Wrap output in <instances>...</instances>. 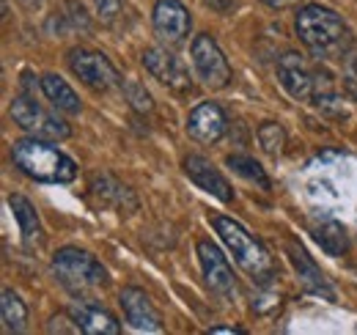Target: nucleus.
I'll list each match as a JSON object with an SVG mask.
<instances>
[{"label": "nucleus", "instance_id": "obj_1", "mask_svg": "<svg viewBox=\"0 0 357 335\" xmlns=\"http://www.w3.org/2000/svg\"><path fill=\"white\" fill-rule=\"evenodd\" d=\"M11 157H14V165L25 176L45 184H66L77 176L75 160H69L58 146L47 143L45 137H28L14 143Z\"/></svg>", "mask_w": 357, "mask_h": 335}, {"label": "nucleus", "instance_id": "obj_2", "mask_svg": "<svg viewBox=\"0 0 357 335\" xmlns=\"http://www.w3.org/2000/svg\"><path fill=\"white\" fill-rule=\"evenodd\" d=\"M297 36L303 39V44L311 50L313 55L319 58H327V55H335L347 50V39H349V28L344 25V20L333 11V8H324L319 3H308L297 11Z\"/></svg>", "mask_w": 357, "mask_h": 335}, {"label": "nucleus", "instance_id": "obj_3", "mask_svg": "<svg viewBox=\"0 0 357 335\" xmlns=\"http://www.w3.org/2000/svg\"><path fill=\"white\" fill-rule=\"evenodd\" d=\"M212 225H215V231L220 234L225 248L231 251L234 261H236L256 283H267L269 278H272V272H275L272 255H269L267 248H264L253 234H248L236 220H231V217L215 214V217H212Z\"/></svg>", "mask_w": 357, "mask_h": 335}, {"label": "nucleus", "instance_id": "obj_4", "mask_svg": "<svg viewBox=\"0 0 357 335\" xmlns=\"http://www.w3.org/2000/svg\"><path fill=\"white\" fill-rule=\"evenodd\" d=\"M52 272L55 278L72 294H89L107 283V269L80 248H63L52 255Z\"/></svg>", "mask_w": 357, "mask_h": 335}, {"label": "nucleus", "instance_id": "obj_5", "mask_svg": "<svg viewBox=\"0 0 357 335\" xmlns=\"http://www.w3.org/2000/svg\"><path fill=\"white\" fill-rule=\"evenodd\" d=\"M11 119L17 121L20 129H25L33 137H45V140H66L72 135L69 124L63 119H58L55 113L45 110L36 99L31 96H17L11 102Z\"/></svg>", "mask_w": 357, "mask_h": 335}, {"label": "nucleus", "instance_id": "obj_6", "mask_svg": "<svg viewBox=\"0 0 357 335\" xmlns=\"http://www.w3.org/2000/svg\"><path fill=\"white\" fill-rule=\"evenodd\" d=\"M192 64H195L198 77L209 88H225L231 83V66L225 61L223 50L218 47V42L209 34L195 36V42H192Z\"/></svg>", "mask_w": 357, "mask_h": 335}, {"label": "nucleus", "instance_id": "obj_7", "mask_svg": "<svg viewBox=\"0 0 357 335\" xmlns=\"http://www.w3.org/2000/svg\"><path fill=\"white\" fill-rule=\"evenodd\" d=\"M69 66L72 72L93 88V91H110L121 83L116 66L102 55V52H91V50H72L69 52Z\"/></svg>", "mask_w": 357, "mask_h": 335}, {"label": "nucleus", "instance_id": "obj_8", "mask_svg": "<svg viewBox=\"0 0 357 335\" xmlns=\"http://www.w3.org/2000/svg\"><path fill=\"white\" fill-rule=\"evenodd\" d=\"M278 80L294 96V99H313L316 85H319V69H311L303 55L286 52L278 61Z\"/></svg>", "mask_w": 357, "mask_h": 335}, {"label": "nucleus", "instance_id": "obj_9", "mask_svg": "<svg viewBox=\"0 0 357 335\" xmlns=\"http://www.w3.org/2000/svg\"><path fill=\"white\" fill-rule=\"evenodd\" d=\"M143 66L151 72L154 80L171 88L174 94H190L192 91V80H190V72L181 66V61L174 58L168 50H146L143 52Z\"/></svg>", "mask_w": 357, "mask_h": 335}, {"label": "nucleus", "instance_id": "obj_10", "mask_svg": "<svg viewBox=\"0 0 357 335\" xmlns=\"http://www.w3.org/2000/svg\"><path fill=\"white\" fill-rule=\"evenodd\" d=\"M190 11L178 0H157L154 6V34L168 44H181L190 34Z\"/></svg>", "mask_w": 357, "mask_h": 335}, {"label": "nucleus", "instance_id": "obj_11", "mask_svg": "<svg viewBox=\"0 0 357 335\" xmlns=\"http://www.w3.org/2000/svg\"><path fill=\"white\" fill-rule=\"evenodd\" d=\"M184 173H187L201 190H206L209 195L220 198L223 204H231V201H234V190H231V184L225 181L223 173L212 165L206 157H201V154H190V157L184 160Z\"/></svg>", "mask_w": 357, "mask_h": 335}, {"label": "nucleus", "instance_id": "obj_12", "mask_svg": "<svg viewBox=\"0 0 357 335\" xmlns=\"http://www.w3.org/2000/svg\"><path fill=\"white\" fill-rule=\"evenodd\" d=\"M121 308H124V316L127 322L132 325L135 330L140 333H162V319L157 313V308L151 305V299L146 297V292L140 289H124L121 292Z\"/></svg>", "mask_w": 357, "mask_h": 335}, {"label": "nucleus", "instance_id": "obj_13", "mask_svg": "<svg viewBox=\"0 0 357 335\" xmlns=\"http://www.w3.org/2000/svg\"><path fill=\"white\" fill-rule=\"evenodd\" d=\"M225 126H228L225 113L220 110V105H215V102L198 105L190 113V119H187V132L198 143H218L225 135Z\"/></svg>", "mask_w": 357, "mask_h": 335}, {"label": "nucleus", "instance_id": "obj_14", "mask_svg": "<svg viewBox=\"0 0 357 335\" xmlns=\"http://www.w3.org/2000/svg\"><path fill=\"white\" fill-rule=\"evenodd\" d=\"M198 258H201V269L206 278V286L218 294H231L234 292V272L225 261V255L212 242L201 239L198 242Z\"/></svg>", "mask_w": 357, "mask_h": 335}, {"label": "nucleus", "instance_id": "obj_15", "mask_svg": "<svg viewBox=\"0 0 357 335\" xmlns=\"http://www.w3.org/2000/svg\"><path fill=\"white\" fill-rule=\"evenodd\" d=\"M286 253H289V258H291V264H294V269H297L300 283L305 286V292L321 294V297H327V299L335 297V292H333L330 283H327V278L321 275V269L313 264L311 255L305 253V248H303L300 242H289V245H286Z\"/></svg>", "mask_w": 357, "mask_h": 335}, {"label": "nucleus", "instance_id": "obj_16", "mask_svg": "<svg viewBox=\"0 0 357 335\" xmlns=\"http://www.w3.org/2000/svg\"><path fill=\"white\" fill-rule=\"evenodd\" d=\"M72 319L80 325V330L89 335H119L121 325L116 322L113 313L96 308V305H75L72 308Z\"/></svg>", "mask_w": 357, "mask_h": 335}, {"label": "nucleus", "instance_id": "obj_17", "mask_svg": "<svg viewBox=\"0 0 357 335\" xmlns=\"http://www.w3.org/2000/svg\"><path fill=\"white\" fill-rule=\"evenodd\" d=\"M42 91H45V96L58 107V110H63V113H69V116H77V113L83 110L77 94L69 88V83H66L63 77H58V75L42 77Z\"/></svg>", "mask_w": 357, "mask_h": 335}, {"label": "nucleus", "instance_id": "obj_18", "mask_svg": "<svg viewBox=\"0 0 357 335\" xmlns=\"http://www.w3.org/2000/svg\"><path fill=\"white\" fill-rule=\"evenodd\" d=\"M8 207H11L14 217H17V223H20L22 242H25L28 248H31L33 242H39V237H42V223H39L36 209L31 207V201L22 198V195H11V198H8Z\"/></svg>", "mask_w": 357, "mask_h": 335}, {"label": "nucleus", "instance_id": "obj_19", "mask_svg": "<svg viewBox=\"0 0 357 335\" xmlns=\"http://www.w3.org/2000/svg\"><path fill=\"white\" fill-rule=\"evenodd\" d=\"M313 239L319 242V248L327 253V255H344L349 248V239H347V228L335 220H327L321 225L313 228Z\"/></svg>", "mask_w": 357, "mask_h": 335}, {"label": "nucleus", "instance_id": "obj_20", "mask_svg": "<svg viewBox=\"0 0 357 335\" xmlns=\"http://www.w3.org/2000/svg\"><path fill=\"white\" fill-rule=\"evenodd\" d=\"M93 193H96L102 201L116 204L119 209H135V207H137V201H135V195L130 193V187L119 184V181L110 179V176H96V179H93Z\"/></svg>", "mask_w": 357, "mask_h": 335}, {"label": "nucleus", "instance_id": "obj_21", "mask_svg": "<svg viewBox=\"0 0 357 335\" xmlns=\"http://www.w3.org/2000/svg\"><path fill=\"white\" fill-rule=\"evenodd\" d=\"M0 313H3V322H6V330L8 333H20L25 327V319H28V308L25 302L17 297L14 292H3V299H0Z\"/></svg>", "mask_w": 357, "mask_h": 335}, {"label": "nucleus", "instance_id": "obj_22", "mask_svg": "<svg viewBox=\"0 0 357 335\" xmlns=\"http://www.w3.org/2000/svg\"><path fill=\"white\" fill-rule=\"evenodd\" d=\"M225 163H228V168H231L234 173H239L242 179H248V181L259 184L261 190H269V187H272V184H269V179H267V173H264V168L259 165L256 160L242 157V154H231Z\"/></svg>", "mask_w": 357, "mask_h": 335}, {"label": "nucleus", "instance_id": "obj_23", "mask_svg": "<svg viewBox=\"0 0 357 335\" xmlns=\"http://www.w3.org/2000/svg\"><path fill=\"white\" fill-rule=\"evenodd\" d=\"M259 143H261V149L267 151L269 157H278L283 151V146H286L283 126L275 124V121H264V124L259 126Z\"/></svg>", "mask_w": 357, "mask_h": 335}, {"label": "nucleus", "instance_id": "obj_24", "mask_svg": "<svg viewBox=\"0 0 357 335\" xmlns=\"http://www.w3.org/2000/svg\"><path fill=\"white\" fill-rule=\"evenodd\" d=\"M341 83H344V91L357 102V44L347 47L344 55H341Z\"/></svg>", "mask_w": 357, "mask_h": 335}, {"label": "nucleus", "instance_id": "obj_25", "mask_svg": "<svg viewBox=\"0 0 357 335\" xmlns=\"http://www.w3.org/2000/svg\"><path fill=\"white\" fill-rule=\"evenodd\" d=\"M124 94H127L130 105H132L137 113H151V110H154V102H151L149 91H146V88H143L140 83H127Z\"/></svg>", "mask_w": 357, "mask_h": 335}, {"label": "nucleus", "instance_id": "obj_26", "mask_svg": "<svg viewBox=\"0 0 357 335\" xmlns=\"http://www.w3.org/2000/svg\"><path fill=\"white\" fill-rule=\"evenodd\" d=\"M96 11H99V17H102L105 22H110V20H116V14L121 11V0H96Z\"/></svg>", "mask_w": 357, "mask_h": 335}, {"label": "nucleus", "instance_id": "obj_27", "mask_svg": "<svg viewBox=\"0 0 357 335\" xmlns=\"http://www.w3.org/2000/svg\"><path fill=\"white\" fill-rule=\"evenodd\" d=\"M245 335L248 333V330H242V327H212V330H209V335Z\"/></svg>", "mask_w": 357, "mask_h": 335}, {"label": "nucleus", "instance_id": "obj_28", "mask_svg": "<svg viewBox=\"0 0 357 335\" xmlns=\"http://www.w3.org/2000/svg\"><path fill=\"white\" fill-rule=\"evenodd\" d=\"M264 3H267V6H272V8H280V6H286L289 0H264Z\"/></svg>", "mask_w": 357, "mask_h": 335}, {"label": "nucleus", "instance_id": "obj_29", "mask_svg": "<svg viewBox=\"0 0 357 335\" xmlns=\"http://www.w3.org/2000/svg\"><path fill=\"white\" fill-rule=\"evenodd\" d=\"M209 3H212L215 8H228V3H231V0H209Z\"/></svg>", "mask_w": 357, "mask_h": 335}]
</instances>
